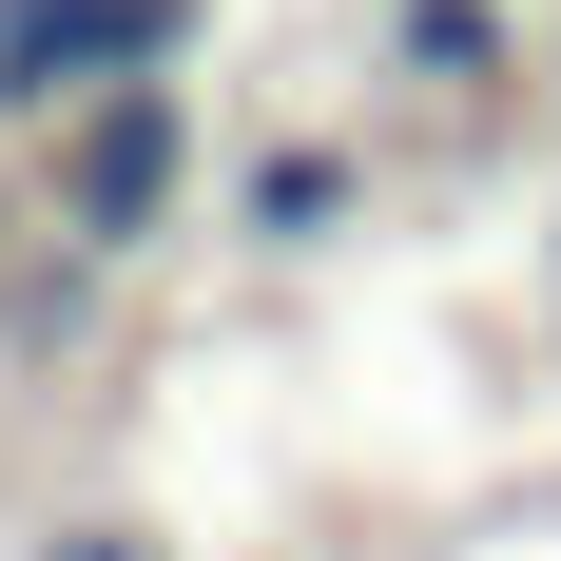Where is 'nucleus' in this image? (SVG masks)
Instances as JSON below:
<instances>
[{
    "instance_id": "1",
    "label": "nucleus",
    "mask_w": 561,
    "mask_h": 561,
    "mask_svg": "<svg viewBox=\"0 0 561 561\" xmlns=\"http://www.w3.org/2000/svg\"><path fill=\"white\" fill-rule=\"evenodd\" d=\"M194 39V0H0V98L20 116H98V98H156V58Z\"/></svg>"
},
{
    "instance_id": "2",
    "label": "nucleus",
    "mask_w": 561,
    "mask_h": 561,
    "mask_svg": "<svg viewBox=\"0 0 561 561\" xmlns=\"http://www.w3.org/2000/svg\"><path fill=\"white\" fill-rule=\"evenodd\" d=\"M174 194H194V116H174V98H98V116H78V156H58L78 252H136Z\"/></svg>"
},
{
    "instance_id": "3",
    "label": "nucleus",
    "mask_w": 561,
    "mask_h": 561,
    "mask_svg": "<svg viewBox=\"0 0 561 561\" xmlns=\"http://www.w3.org/2000/svg\"><path fill=\"white\" fill-rule=\"evenodd\" d=\"M348 194H368V156H348V136H290V156H252V174H232V232H252V252H310Z\"/></svg>"
},
{
    "instance_id": "4",
    "label": "nucleus",
    "mask_w": 561,
    "mask_h": 561,
    "mask_svg": "<svg viewBox=\"0 0 561 561\" xmlns=\"http://www.w3.org/2000/svg\"><path fill=\"white\" fill-rule=\"evenodd\" d=\"M388 20H407V78H504V0H388Z\"/></svg>"
},
{
    "instance_id": "5",
    "label": "nucleus",
    "mask_w": 561,
    "mask_h": 561,
    "mask_svg": "<svg viewBox=\"0 0 561 561\" xmlns=\"http://www.w3.org/2000/svg\"><path fill=\"white\" fill-rule=\"evenodd\" d=\"M39 561H156V542H136V523H58Z\"/></svg>"
}]
</instances>
